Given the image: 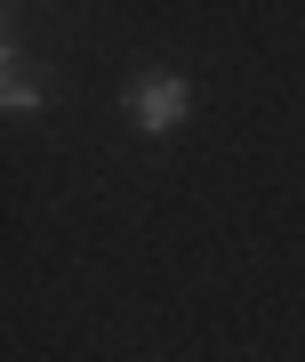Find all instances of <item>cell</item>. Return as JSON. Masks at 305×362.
Listing matches in <instances>:
<instances>
[{
    "mask_svg": "<svg viewBox=\"0 0 305 362\" xmlns=\"http://www.w3.org/2000/svg\"><path fill=\"white\" fill-rule=\"evenodd\" d=\"M0 105L8 113H40V105H56V73L40 65V57H25L8 40V57H0Z\"/></svg>",
    "mask_w": 305,
    "mask_h": 362,
    "instance_id": "obj_2",
    "label": "cell"
},
{
    "mask_svg": "<svg viewBox=\"0 0 305 362\" xmlns=\"http://www.w3.org/2000/svg\"><path fill=\"white\" fill-rule=\"evenodd\" d=\"M121 105H128V121H137L145 137H169V129L193 113V81H185L177 65H152V73L128 81V97H121Z\"/></svg>",
    "mask_w": 305,
    "mask_h": 362,
    "instance_id": "obj_1",
    "label": "cell"
}]
</instances>
